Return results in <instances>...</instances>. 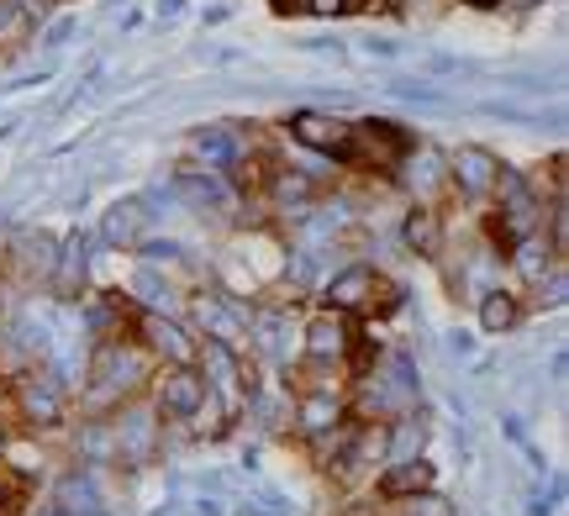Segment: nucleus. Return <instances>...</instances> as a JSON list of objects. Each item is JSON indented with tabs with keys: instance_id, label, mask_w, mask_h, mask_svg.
Listing matches in <instances>:
<instances>
[{
	"instance_id": "1",
	"label": "nucleus",
	"mask_w": 569,
	"mask_h": 516,
	"mask_svg": "<svg viewBox=\"0 0 569 516\" xmlns=\"http://www.w3.org/2000/svg\"><path fill=\"white\" fill-rule=\"evenodd\" d=\"M417 148V137L406 132V127L386 122V117H369V122L354 127V137H348V158L364 164V169H401V158Z\"/></svg>"
},
{
	"instance_id": "2",
	"label": "nucleus",
	"mask_w": 569,
	"mask_h": 516,
	"mask_svg": "<svg viewBox=\"0 0 569 516\" xmlns=\"http://www.w3.org/2000/svg\"><path fill=\"white\" fill-rule=\"evenodd\" d=\"M496 190H501V238L507 243L533 238L538 232V216H543V201L533 195V184L522 180V175H511V169H501Z\"/></svg>"
},
{
	"instance_id": "3",
	"label": "nucleus",
	"mask_w": 569,
	"mask_h": 516,
	"mask_svg": "<svg viewBox=\"0 0 569 516\" xmlns=\"http://www.w3.org/2000/svg\"><path fill=\"white\" fill-rule=\"evenodd\" d=\"M449 180L459 184V195H490L501 180V158L479 143H464L449 153Z\"/></svg>"
},
{
	"instance_id": "4",
	"label": "nucleus",
	"mask_w": 569,
	"mask_h": 516,
	"mask_svg": "<svg viewBox=\"0 0 569 516\" xmlns=\"http://www.w3.org/2000/svg\"><path fill=\"white\" fill-rule=\"evenodd\" d=\"M291 137H296L300 148H311V153L348 158V137H354V127L328 117V111H296V117H291Z\"/></svg>"
},
{
	"instance_id": "5",
	"label": "nucleus",
	"mask_w": 569,
	"mask_h": 516,
	"mask_svg": "<svg viewBox=\"0 0 569 516\" xmlns=\"http://www.w3.org/2000/svg\"><path fill=\"white\" fill-rule=\"evenodd\" d=\"M149 374V359L138 353V348H121V343H106L100 353H95V369H91V385L100 391H132L138 380Z\"/></svg>"
},
{
	"instance_id": "6",
	"label": "nucleus",
	"mask_w": 569,
	"mask_h": 516,
	"mask_svg": "<svg viewBox=\"0 0 569 516\" xmlns=\"http://www.w3.org/2000/svg\"><path fill=\"white\" fill-rule=\"evenodd\" d=\"M201 327H206V343H222V348H248V311H242L233 296H206L201 301Z\"/></svg>"
},
{
	"instance_id": "7",
	"label": "nucleus",
	"mask_w": 569,
	"mask_h": 516,
	"mask_svg": "<svg viewBox=\"0 0 569 516\" xmlns=\"http://www.w3.org/2000/svg\"><path fill=\"white\" fill-rule=\"evenodd\" d=\"M380 290H386V279L369 269V264H348L343 274L328 279V305L332 311H369Z\"/></svg>"
},
{
	"instance_id": "8",
	"label": "nucleus",
	"mask_w": 569,
	"mask_h": 516,
	"mask_svg": "<svg viewBox=\"0 0 569 516\" xmlns=\"http://www.w3.org/2000/svg\"><path fill=\"white\" fill-rule=\"evenodd\" d=\"M158 406H164L169 417H195V411L206 406V380L190 364H175L158 380Z\"/></svg>"
},
{
	"instance_id": "9",
	"label": "nucleus",
	"mask_w": 569,
	"mask_h": 516,
	"mask_svg": "<svg viewBox=\"0 0 569 516\" xmlns=\"http://www.w3.org/2000/svg\"><path fill=\"white\" fill-rule=\"evenodd\" d=\"M111 432H117V454L127 458V464H149L153 448H158V432H153V411H149V406H127Z\"/></svg>"
},
{
	"instance_id": "10",
	"label": "nucleus",
	"mask_w": 569,
	"mask_h": 516,
	"mask_svg": "<svg viewBox=\"0 0 569 516\" xmlns=\"http://www.w3.org/2000/svg\"><path fill=\"white\" fill-rule=\"evenodd\" d=\"M175 195L185 206H195V212H227L233 206V190L222 184L216 169H180L175 175Z\"/></svg>"
},
{
	"instance_id": "11",
	"label": "nucleus",
	"mask_w": 569,
	"mask_h": 516,
	"mask_svg": "<svg viewBox=\"0 0 569 516\" xmlns=\"http://www.w3.org/2000/svg\"><path fill=\"white\" fill-rule=\"evenodd\" d=\"M190 148H195V158H206V169H238L242 158V137L238 127H201L195 137H190Z\"/></svg>"
},
{
	"instance_id": "12",
	"label": "nucleus",
	"mask_w": 569,
	"mask_h": 516,
	"mask_svg": "<svg viewBox=\"0 0 569 516\" xmlns=\"http://www.w3.org/2000/svg\"><path fill=\"white\" fill-rule=\"evenodd\" d=\"M153 216L143 201H117L111 212H106V221H100V232H106V243L111 248H132L138 238H143V227H149Z\"/></svg>"
},
{
	"instance_id": "13",
	"label": "nucleus",
	"mask_w": 569,
	"mask_h": 516,
	"mask_svg": "<svg viewBox=\"0 0 569 516\" xmlns=\"http://www.w3.org/2000/svg\"><path fill=\"white\" fill-rule=\"evenodd\" d=\"M85 269H91V243L85 238H69V243L59 248V259H54V285H59L63 301H74L80 296V285H85Z\"/></svg>"
},
{
	"instance_id": "14",
	"label": "nucleus",
	"mask_w": 569,
	"mask_h": 516,
	"mask_svg": "<svg viewBox=\"0 0 569 516\" xmlns=\"http://www.w3.org/2000/svg\"><path fill=\"white\" fill-rule=\"evenodd\" d=\"M401 243L412 248L417 259H438L443 253V221H438V212H412L406 221H401Z\"/></svg>"
},
{
	"instance_id": "15",
	"label": "nucleus",
	"mask_w": 569,
	"mask_h": 516,
	"mask_svg": "<svg viewBox=\"0 0 569 516\" xmlns=\"http://www.w3.org/2000/svg\"><path fill=\"white\" fill-rule=\"evenodd\" d=\"M306 353H311V359H337V353H348V322H343V311H328V316H317V322L306 327Z\"/></svg>"
},
{
	"instance_id": "16",
	"label": "nucleus",
	"mask_w": 569,
	"mask_h": 516,
	"mask_svg": "<svg viewBox=\"0 0 569 516\" xmlns=\"http://www.w3.org/2000/svg\"><path fill=\"white\" fill-rule=\"evenodd\" d=\"M206 374H211V391H216V400L238 406L242 374H238V359H233V348H222V343H206Z\"/></svg>"
},
{
	"instance_id": "17",
	"label": "nucleus",
	"mask_w": 569,
	"mask_h": 516,
	"mask_svg": "<svg viewBox=\"0 0 569 516\" xmlns=\"http://www.w3.org/2000/svg\"><path fill=\"white\" fill-rule=\"evenodd\" d=\"M106 501L95 490L91 475H63L59 480V516H100Z\"/></svg>"
},
{
	"instance_id": "18",
	"label": "nucleus",
	"mask_w": 569,
	"mask_h": 516,
	"mask_svg": "<svg viewBox=\"0 0 569 516\" xmlns=\"http://www.w3.org/2000/svg\"><path fill=\"white\" fill-rule=\"evenodd\" d=\"M143 337L153 343V353H164V359H175V364H190V353H195L190 333H185L180 322H164V316H149V322H143Z\"/></svg>"
},
{
	"instance_id": "19",
	"label": "nucleus",
	"mask_w": 569,
	"mask_h": 516,
	"mask_svg": "<svg viewBox=\"0 0 569 516\" xmlns=\"http://www.w3.org/2000/svg\"><path fill=\"white\" fill-rule=\"evenodd\" d=\"M386 495H422V490H432V464L427 458H406V464H390L386 480H380Z\"/></svg>"
},
{
	"instance_id": "20",
	"label": "nucleus",
	"mask_w": 569,
	"mask_h": 516,
	"mask_svg": "<svg viewBox=\"0 0 569 516\" xmlns=\"http://www.w3.org/2000/svg\"><path fill=\"white\" fill-rule=\"evenodd\" d=\"M517 316H522V305H517L511 290L496 285V290H485V296H479V327H485V333H511V327H517Z\"/></svg>"
},
{
	"instance_id": "21",
	"label": "nucleus",
	"mask_w": 569,
	"mask_h": 516,
	"mask_svg": "<svg viewBox=\"0 0 569 516\" xmlns=\"http://www.w3.org/2000/svg\"><path fill=\"white\" fill-rule=\"evenodd\" d=\"M59 391H63V385H54V380H27V385H22V406H27V417L37 427L59 422V411H63Z\"/></svg>"
},
{
	"instance_id": "22",
	"label": "nucleus",
	"mask_w": 569,
	"mask_h": 516,
	"mask_svg": "<svg viewBox=\"0 0 569 516\" xmlns=\"http://www.w3.org/2000/svg\"><path fill=\"white\" fill-rule=\"evenodd\" d=\"M517 248V274H522V279H538L543 285V274L554 269V248L543 243L538 232H533V238H522V243H511Z\"/></svg>"
},
{
	"instance_id": "23",
	"label": "nucleus",
	"mask_w": 569,
	"mask_h": 516,
	"mask_svg": "<svg viewBox=\"0 0 569 516\" xmlns=\"http://www.w3.org/2000/svg\"><path fill=\"white\" fill-rule=\"evenodd\" d=\"M296 422H300V432L322 437V432H328V427L337 422V400H332V395H311V400H300Z\"/></svg>"
},
{
	"instance_id": "24",
	"label": "nucleus",
	"mask_w": 569,
	"mask_h": 516,
	"mask_svg": "<svg viewBox=\"0 0 569 516\" xmlns=\"http://www.w3.org/2000/svg\"><path fill=\"white\" fill-rule=\"evenodd\" d=\"M238 516H296V506L270 485H253V495H242L238 501Z\"/></svg>"
},
{
	"instance_id": "25",
	"label": "nucleus",
	"mask_w": 569,
	"mask_h": 516,
	"mask_svg": "<svg viewBox=\"0 0 569 516\" xmlns=\"http://www.w3.org/2000/svg\"><path fill=\"white\" fill-rule=\"evenodd\" d=\"M422 422H395L390 432V464H406V458H422Z\"/></svg>"
},
{
	"instance_id": "26",
	"label": "nucleus",
	"mask_w": 569,
	"mask_h": 516,
	"mask_svg": "<svg viewBox=\"0 0 569 516\" xmlns=\"http://www.w3.org/2000/svg\"><path fill=\"white\" fill-rule=\"evenodd\" d=\"M132 296H143V305H153V311H169V305H175L169 285H164L153 269H138V279H132Z\"/></svg>"
},
{
	"instance_id": "27",
	"label": "nucleus",
	"mask_w": 569,
	"mask_h": 516,
	"mask_svg": "<svg viewBox=\"0 0 569 516\" xmlns=\"http://www.w3.org/2000/svg\"><path fill=\"white\" fill-rule=\"evenodd\" d=\"M565 296H569V274H565V264H554V269H548V301H543V305H554V311H559Z\"/></svg>"
},
{
	"instance_id": "28",
	"label": "nucleus",
	"mask_w": 569,
	"mask_h": 516,
	"mask_svg": "<svg viewBox=\"0 0 569 516\" xmlns=\"http://www.w3.org/2000/svg\"><path fill=\"white\" fill-rule=\"evenodd\" d=\"M143 259L149 264H175V259H185L180 243H143Z\"/></svg>"
},
{
	"instance_id": "29",
	"label": "nucleus",
	"mask_w": 569,
	"mask_h": 516,
	"mask_svg": "<svg viewBox=\"0 0 569 516\" xmlns=\"http://www.w3.org/2000/svg\"><path fill=\"white\" fill-rule=\"evenodd\" d=\"M406 516H449V506H443V501H432V495H427V490H422L417 501H412V506H406Z\"/></svg>"
},
{
	"instance_id": "30",
	"label": "nucleus",
	"mask_w": 569,
	"mask_h": 516,
	"mask_svg": "<svg viewBox=\"0 0 569 516\" xmlns=\"http://www.w3.org/2000/svg\"><path fill=\"white\" fill-rule=\"evenodd\" d=\"M300 11H311V16H343L348 0H300Z\"/></svg>"
},
{
	"instance_id": "31",
	"label": "nucleus",
	"mask_w": 569,
	"mask_h": 516,
	"mask_svg": "<svg viewBox=\"0 0 569 516\" xmlns=\"http://www.w3.org/2000/svg\"><path fill=\"white\" fill-rule=\"evenodd\" d=\"M443 343H449V359H475V337L470 333H449Z\"/></svg>"
},
{
	"instance_id": "32",
	"label": "nucleus",
	"mask_w": 569,
	"mask_h": 516,
	"mask_svg": "<svg viewBox=\"0 0 569 516\" xmlns=\"http://www.w3.org/2000/svg\"><path fill=\"white\" fill-rule=\"evenodd\" d=\"M180 11H185V0H158V11H153V16H158L164 27H175V22H180Z\"/></svg>"
},
{
	"instance_id": "33",
	"label": "nucleus",
	"mask_w": 569,
	"mask_h": 516,
	"mask_svg": "<svg viewBox=\"0 0 569 516\" xmlns=\"http://www.w3.org/2000/svg\"><path fill=\"white\" fill-rule=\"evenodd\" d=\"M16 16H22V5H16V0H0V37L16 27Z\"/></svg>"
},
{
	"instance_id": "34",
	"label": "nucleus",
	"mask_w": 569,
	"mask_h": 516,
	"mask_svg": "<svg viewBox=\"0 0 569 516\" xmlns=\"http://www.w3.org/2000/svg\"><path fill=\"white\" fill-rule=\"evenodd\" d=\"M364 48H369L375 59H390V53H395V43H390V37H364Z\"/></svg>"
},
{
	"instance_id": "35",
	"label": "nucleus",
	"mask_w": 569,
	"mask_h": 516,
	"mask_svg": "<svg viewBox=\"0 0 569 516\" xmlns=\"http://www.w3.org/2000/svg\"><path fill=\"white\" fill-rule=\"evenodd\" d=\"M69 32H74V22H59V27H48V48H59Z\"/></svg>"
},
{
	"instance_id": "36",
	"label": "nucleus",
	"mask_w": 569,
	"mask_h": 516,
	"mask_svg": "<svg viewBox=\"0 0 569 516\" xmlns=\"http://www.w3.org/2000/svg\"><path fill=\"white\" fill-rule=\"evenodd\" d=\"M274 11L285 16V11H300V0H274Z\"/></svg>"
},
{
	"instance_id": "37",
	"label": "nucleus",
	"mask_w": 569,
	"mask_h": 516,
	"mask_svg": "<svg viewBox=\"0 0 569 516\" xmlns=\"http://www.w3.org/2000/svg\"><path fill=\"white\" fill-rule=\"evenodd\" d=\"M470 5H501V0H470Z\"/></svg>"
},
{
	"instance_id": "38",
	"label": "nucleus",
	"mask_w": 569,
	"mask_h": 516,
	"mask_svg": "<svg viewBox=\"0 0 569 516\" xmlns=\"http://www.w3.org/2000/svg\"><path fill=\"white\" fill-rule=\"evenodd\" d=\"M37 516H59V512H37Z\"/></svg>"
},
{
	"instance_id": "39",
	"label": "nucleus",
	"mask_w": 569,
	"mask_h": 516,
	"mask_svg": "<svg viewBox=\"0 0 569 516\" xmlns=\"http://www.w3.org/2000/svg\"><path fill=\"white\" fill-rule=\"evenodd\" d=\"M0 443H5V437H0Z\"/></svg>"
}]
</instances>
